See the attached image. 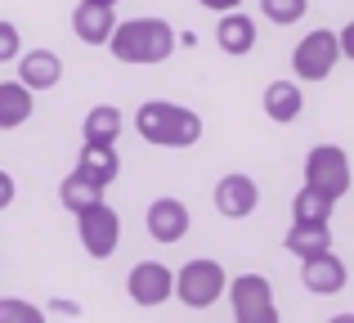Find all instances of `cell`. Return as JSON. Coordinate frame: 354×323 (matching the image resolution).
Segmentation results:
<instances>
[{
	"mask_svg": "<svg viewBox=\"0 0 354 323\" xmlns=\"http://www.w3.org/2000/svg\"><path fill=\"white\" fill-rule=\"evenodd\" d=\"M0 323H41V310L27 301H0Z\"/></svg>",
	"mask_w": 354,
	"mask_h": 323,
	"instance_id": "d4e9b609",
	"label": "cell"
},
{
	"mask_svg": "<svg viewBox=\"0 0 354 323\" xmlns=\"http://www.w3.org/2000/svg\"><path fill=\"white\" fill-rule=\"evenodd\" d=\"M337 63H341V45H337V32H328V27L301 36L292 50V72L301 81H328Z\"/></svg>",
	"mask_w": 354,
	"mask_h": 323,
	"instance_id": "8992f818",
	"label": "cell"
},
{
	"mask_svg": "<svg viewBox=\"0 0 354 323\" xmlns=\"http://www.w3.org/2000/svg\"><path fill=\"white\" fill-rule=\"evenodd\" d=\"M260 9H265L269 23H278V27H296L305 14H310V0H260Z\"/></svg>",
	"mask_w": 354,
	"mask_h": 323,
	"instance_id": "603a6c76",
	"label": "cell"
},
{
	"mask_svg": "<svg viewBox=\"0 0 354 323\" xmlns=\"http://www.w3.org/2000/svg\"><path fill=\"white\" fill-rule=\"evenodd\" d=\"M283 247H287L292 256L328 252V247H332V229H328V220H292V229H287Z\"/></svg>",
	"mask_w": 354,
	"mask_h": 323,
	"instance_id": "9a60e30c",
	"label": "cell"
},
{
	"mask_svg": "<svg viewBox=\"0 0 354 323\" xmlns=\"http://www.w3.org/2000/svg\"><path fill=\"white\" fill-rule=\"evenodd\" d=\"M332 211H337V202H332L328 193L310 189V184L292 198V220H332Z\"/></svg>",
	"mask_w": 354,
	"mask_h": 323,
	"instance_id": "44dd1931",
	"label": "cell"
},
{
	"mask_svg": "<svg viewBox=\"0 0 354 323\" xmlns=\"http://www.w3.org/2000/svg\"><path fill=\"white\" fill-rule=\"evenodd\" d=\"M171 122H175V104L171 99H148V104H139V113H135L139 140L157 144V149H171Z\"/></svg>",
	"mask_w": 354,
	"mask_h": 323,
	"instance_id": "5bb4252c",
	"label": "cell"
},
{
	"mask_svg": "<svg viewBox=\"0 0 354 323\" xmlns=\"http://www.w3.org/2000/svg\"><path fill=\"white\" fill-rule=\"evenodd\" d=\"M77 238H81V247H86L95 261H108V256L117 252V243H121V216L108 207L104 198L90 202V207L77 211Z\"/></svg>",
	"mask_w": 354,
	"mask_h": 323,
	"instance_id": "277c9868",
	"label": "cell"
},
{
	"mask_svg": "<svg viewBox=\"0 0 354 323\" xmlns=\"http://www.w3.org/2000/svg\"><path fill=\"white\" fill-rule=\"evenodd\" d=\"M346 261L341 256H332V247L328 252H314V256H301V283L314 292V297H337L341 288H346Z\"/></svg>",
	"mask_w": 354,
	"mask_h": 323,
	"instance_id": "52a82bcc",
	"label": "cell"
},
{
	"mask_svg": "<svg viewBox=\"0 0 354 323\" xmlns=\"http://www.w3.org/2000/svg\"><path fill=\"white\" fill-rule=\"evenodd\" d=\"M18 81H23L32 95H41V90H54L63 81V59L54 50H32V54H18Z\"/></svg>",
	"mask_w": 354,
	"mask_h": 323,
	"instance_id": "8fae6325",
	"label": "cell"
},
{
	"mask_svg": "<svg viewBox=\"0 0 354 323\" xmlns=\"http://www.w3.org/2000/svg\"><path fill=\"white\" fill-rule=\"evenodd\" d=\"M260 104H265L269 122H296L301 108H305V99H301V86H296V81H269Z\"/></svg>",
	"mask_w": 354,
	"mask_h": 323,
	"instance_id": "2e32d148",
	"label": "cell"
},
{
	"mask_svg": "<svg viewBox=\"0 0 354 323\" xmlns=\"http://www.w3.org/2000/svg\"><path fill=\"white\" fill-rule=\"evenodd\" d=\"M225 283H229L225 265L211 256H198V261L180 265V274H171V297H180L189 310H207L225 297Z\"/></svg>",
	"mask_w": 354,
	"mask_h": 323,
	"instance_id": "7a4b0ae2",
	"label": "cell"
},
{
	"mask_svg": "<svg viewBox=\"0 0 354 323\" xmlns=\"http://www.w3.org/2000/svg\"><path fill=\"white\" fill-rule=\"evenodd\" d=\"M229 306H234L238 323H274L278 306H274V288H269L265 274H238V279L225 283Z\"/></svg>",
	"mask_w": 354,
	"mask_h": 323,
	"instance_id": "3957f363",
	"label": "cell"
},
{
	"mask_svg": "<svg viewBox=\"0 0 354 323\" xmlns=\"http://www.w3.org/2000/svg\"><path fill=\"white\" fill-rule=\"evenodd\" d=\"M99 198H104V184L90 180V175L81 171V166H72V171L59 180V202L72 211V216H77L81 207H90V202H99Z\"/></svg>",
	"mask_w": 354,
	"mask_h": 323,
	"instance_id": "e0dca14e",
	"label": "cell"
},
{
	"mask_svg": "<svg viewBox=\"0 0 354 323\" xmlns=\"http://www.w3.org/2000/svg\"><path fill=\"white\" fill-rule=\"evenodd\" d=\"M216 45L225 54H234V59H242V54L256 50V18L242 14V9H225L216 23Z\"/></svg>",
	"mask_w": 354,
	"mask_h": 323,
	"instance_id": "7c38bea8",
	"label": "cell"
},
{
	"mask_svg": "<svg viewBox=\"0 0 354 323\" xmlns=\"http://www.w3.org/2000/svg\"><path fill=\"white\" fill-rule=\"evenodd\" d=\"M77 166L90 175V180H99L108 189V184L121 175V158H117V149L113 144H81V158H77Z\"/></svg>",
	"mask_w": 354,
	"mask_h": 323,
	"instance_id": "ffe728a7",
	"label": "cell"
},
{
	"mask_svg": "<svg viewBox=\"0 0 354 323\" xmlns=\"http://www.w3.org/2000/svg\"><path fill=\"white\" fill-rule=\"evenodd\" d=\"M144 225H148V238H153V243L175 247L184 234H189V207H184L180 198H157L153 207H148Z\"/></svg>",
	"mask_w": 354,
	"mask_h": 323,
	"instance_id": "9c48e42d",
	"label": "cell"
},
{
	"mask_svg": "<svg viewBox=\"0 0 354 323\" xmlns=\"http://www.w3.org/2000/svg\"><path fill=\"white\" fill-rule=\"evenodd\" d=\"M14 198H18L14 175H9V171H0V211H5V207H14Z\"/></svg>",
	"mask_w": 354,
	"mask_h": 323,
	"instance_id": "484cf974",
	"label": "cell"
},
{
	"mask_svg": "<svg viewBox=\"0 0 354 323\" xmlns=\"http://www.w3.org/2000/svg\"><path fill=\"white\" fill-rule=\"evenodd\" d=\"M216 207H220V216H229V220H247L251 211L260 207V184L256 180H247V175H225V180L216 184Z\"/></svg>",
	"mask_w": 354,
	"mask_h": 323,
	"instance_id": "30bf717a",
	"label": "cell"
},
{
	"mask_svg": "<svg viewBox=\"0 0 354 323\" xmlns=\"http://www.w3.org/2000/svg\"><path fill=\"white\" fill-rule=\"evenodd\" d=\"M32 90L23 81H0V131H18L32 117Z\"/></svg>",
	"mask_w": 354,
	"mask_h": 323,
	"instance_id": "ac0fdd59",
	"label": "cell"
},
{
	"mask_svg": "<svg viewBox=\"0 0 354 323\" xmlns=\"http://www.w3.org/2000/svg\"><path fill=\"white\" fill-rule=\"evenodd\" d=\"M113 27H117L113 5H99V0H81V5L72 9V32H77V41H86V45H104L108 36H113Z\"/></svg>",
	"mask_w": 354,
	"mask_h": 323,
	"instance_id": "4fadbf2b",
	"label": "cell"
},
{
	"mask_svg": "<svg viewBox=\"0 0 354 323\" xmlns=\"http://www.w3.org/2000/svg\"><path fill=\"white\" fill-rule=\"evenodd\" d=\"M126 292L135 306H162V301H171V270L162 261H139L126 274Z\"/></svg>",
	"mask_w": 354,
	"mask_h": 323,
	"instance_id": "ba28073f",
	"label": "cell"
},
{
	"mask_svg": "<svg viewBox=\"0 0 354 323\" xmlns=\"http://www.w3.org/2000/svg\"><path fill=\"white\" fill-rule=\"evenodd\" d=\"M121 126H126V117H121V108L113 104H99L86 113V122H81V140L86 144H117Z\"/></svg>",
	"mask_w": 354,
	"mask_h": 323,
	"instance_id": "d6986e66",
	"label": "cell"
},
{
	"mask_svg": "<svg viewBox=\"0 0 354 323\" xmlns=\"http://www.w3.org/2000/svg\"><path fill=\"white\" fill-rule=\"evenodd\" d=\"M202 140V117L193 108L175 104V122H171V149H193Z\"/></svg>",
	"mask_w": 354,
	"mask_h": 323,
	"instance_id": "7402d4cb",
	"label": "cell"
},
{
	"mask_svg": "<svg viewBox=\"0 0 354 323\" xmlns=\"http://www.w3.org/2000/svg\"><path fill=\"white\" fill-rule=\"evenodd\" d=\"M202 9H216V14H225V9H238L242 0H198Z\"/></svg>",
	"mask_w": 354,
	"mask_h": 323,
	"instance_id": "4316f807",
	"label": "cell"
},
{
	"mask_svg": "<svg viewBox=\"0 0 354 323\" xmlns=\"http://www.w3.org/2000/svg\"><path fill=\"white\" fill-rule=\"evenodd\" d=\"M99 5H113V9H117V0H99Z\"/></svg>",
	"mask_w": 354,
	"mask_h": 323,
	"instance_id": "f1b7e54d",
	"label": "cell"
},
{
	"mask_svg": "<svg viewBox=\"0 0 354 323\" xmlns=\"http://www.w3.org/2000/svg\"><path fill=\"white\" fill-rule=\"evenodd\" d=\"M305 184L319 193H328L332 202H341L350 193V158L346 149H337V144H319V149H310V158H305Z\"/></svg>",
	"mask_w": 354,
	"mask_h": 323,
	"instance_id": "5b68a950",
	"label": "cell"
},
{
	"mask_svg": "<svg viewBox=\"0 0 354 323\" xmlns=\"http://www.w3.org/2000/svg\"><path fill=\"white\" fill-rule=\"evenodd\" d=\"M18 54H23V36L9 18H0V63H14Z\"/></svg>",
	"mask_w": 354,
	"mask_h": 323,
	"instance_id": "cb8c5ba5",
	"label": "cell"
},
{
	"mask_svg": "<svg viewBox=\"0 0 354 323\" xmlns=\"http://www.w3.org/2000/svg\"><path fill=\"white\" fill-rule=\"evenodd\" d=\"M104 45L113 50L117 63L148 68V63H166L175 54V27L166 18H126V23L113 27V36Z\"/></svg>",
	"mask_w": 354,
	"mask_h": 323,
	"instance_id": "6da1fadb",
	"label": "cell"
},
{
	"mask_svg": "<svg viewBox=\"0 0 354 323\" xmlns=\"http://www.w3.org/2000/svg\"><path fill=\"white\" fill-rule=\"evenodd\" d=\"M54 315H81V306H77V301H54Z\"/></svg>",
	"mask_w": 354,
	"mask_h": 323,
	"instance_id": "83f0119b",
	"label": "cell"
}]
</instances>
